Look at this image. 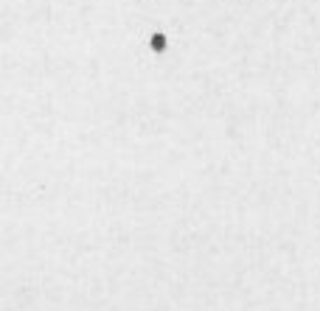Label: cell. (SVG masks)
Here are the masks:
<instances>
[{"mask_svg":"<svg viewBox=\"0 0 320 311\" xmlns=\"http://www.w3.org/2000/svg\"><path fill=\"white\" fill-rule=\"evenodd\" d=\"M152 48H155V51H163V48H166V37L163 34L152 37Z\"/></svg>","mask_w":320,"mask_h":311,"instance_id":"cell-1","label":"cell"}]
</instances>
